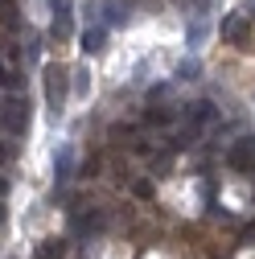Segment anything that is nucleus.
Masks as SVG:
<instances>
[{"label": "nucleus", "mask_w": 255, "mask_h": 259, "mask_svg": "<svg viewBox=\"0 0 255 259\" xmlns=\"http://www.w3.org/2000/svg\"><path fill=\"white\" fill-rule=\"evenodd\" d=\"M103 13H107V17H103V25H123V21H128V9L119 5V0H107Z\"/></svg>", "instance_id": "f8f14e48"}, {"label": "nucleus", "mask_w": 255, "mask_h": 259, "mask_svg": "<svg viewBox=\"0 0 255 259\" xmlns=\"http://www.w3.org/2000/svg\"><path fill=\"white\" fill-rule=\"evenodd\" d=\"M5 193H9V181H5V173H0V198H5Z\"/></svg>", "instance_id": "6ab92c4d"}, {"label": "nucleus", "mask_w": 255, "mask_h": 259, "mask_svg": "<svg viewBox=\"0 0 255 259\" xmlns=\"http://www.w3.org/2000/svg\"><path fill=\"white\" fill-rule=\"evenodd\" d=\"M87 78H91V70H87V66H82V70H74V87H78V91H87Z\"/></svg>", "instance_id": "f3484780"}, {"label": "nucleus", "mask_w": 255, "mask_h": 259, "mask_svg": "<svg viewBox=\"0 0 255 259\" xmlns=\"http://www.w3.org/2000/svg\"><path fill=\"white\" fill-rule=\"evenodd\" d=\"M222 41L227 46H247L251 41V17L247 13H227L222 17Z\"/></svg>", "instance_id": "39448f33"}, {"label": "nucleus", "mask_w": 255, "mask_h": 259, "mask_svg": "<svg viewBox=\"0 0 255 259\" xmlns=\"http://www.w3.org/2000/svg\"><path fill=\"white\" fill-rule=\"evenodd\" d=\"M50 33L54 41H70L74 37V5L70 0H50Z\"/></svg>", "instance_id": "7ed1b4c3"}, {"label": "nucleus", "mask_w": 255, "mask_h": 259, "mask_svg": "<svg viewBox=\"0 0 255 259\" xmlns=\"http://www.w3.org/2000/svg\"><path fill=\"white\" fill-rule=\"evenodd\" d=\"M144 123H148V127H169V123H173V111H169V107H152V111L144 115Z\"/></svg>", "instance_id": "ddd939ff"}, {"label": "nucleus", "mask_w": 255, "mask_h": 259, "mask_svg": "<svg viewBox=\"0 0 255 259\" xmlns=\"http://www.w3.org/2000/svg\"><path fill=\"white\" fill-rule=\"evenodd\" d=\"M132 193L136 198H152V181H132Z\"/></svg>", "instance_id": "2eb2a0df"}, {"label": "nucleus", "mask_w": 255, "mask_h": 259, "mask_svg": "<svg viewBox=\"0 0 255 259\" xmlns=\"http://www.w3.org/2000/svg\"><path fill=\"white\" fill-rule=\"evenodd\" d=\"M0 222H5V206H0Z\"/></svg>", "instance_id": "aec40b11"}, {"label": "nucleus", "mask_w": 255, "mask_h": 259, "mask_svg": "<svg viewBox=\"0 0 255 259\" xmlns=\"http://www.w3.org/2000/svg\"><path fill=\"white\" fill-rule=\"evenodd\" d=\"M243 13H247V17H255V0H247V5H243Z\"/></svg>", "instance_id": "a211bd4d"}, {"label": "nucleus", "mask_w": 255, "mask_h": 259, "mask_svg": "<svg viewBox=\"0 0 255 259\" xmlns=\"http://www.w3.org/2000/svg\"><path fill=\"white\" fill-rule=\"evenodd\" d=\"M17 87H21V66L0 54V91H17Z\"/></svg>", "instance_id": "0eeeda50"}, {"label": "nucleus", "mask_w": 255, "mask_h": 259, "mask_svg": "<svg viewBox=\"0 0 255 259\" xmlns=\"http://www.w3.org/2000/svg\"><path fill=\"white\" fill-rule=\"evenodd\" d=\"M198 70H202V66H198V62H194V58H185V62H181V66L173 70V78H177V82H194V78H198Z\"/></svg>", "instance_id": "4468645a"}, {"label": "nucleus", "mask_w": 255, "mask_h": 259, "mask_svg": "<svg viewBox=\"0 0 255 259\" xmlns=\"http://www.w3.org/2000/svg\"><path fill=\"white\" fill-rule=\"evenodd\" d=\"M0 25L13 29V33H21V9H17V0H0Z\"/></svg>", "instance_id": "6e6552de"}, {"label": "nucleus", "mask_w": 255, "mask_h": 259, "mask_svg": "<svg viewBox=\"0 0 255 259\" xmlns=\"http://www.w3.org/2000/svg\"><path fill=\"white\" fill-rule=\"evenodd\" d=\"M227 165H231L235 173L255 177V136H243V140H235V144L227 148Z\"/></svg>", "instance_id": "20e7f679"}, {"label": "nucleus", "mask_w": 255, "mask_h": 259, "mask_svg": "<svg viewBox=\"0 0 255 259\" xmlns=\"http://www.w3.org/2000/svg\"><path fill=\"white\" fill-rule=\"evenodd\" d=\"M202 41H206V17H194V25L185 29V46H189V50H198Z\"/></svg>", "instance_id": "9b49d317"}, {"label": "nucleus", "mask_w": 255, "mask_h": 259, "mask_svg": "<svg viewBox=\"0 0 255 259\" xmlns=\"http://www.w3.org/2000/svg\"><path fill=\"white\" fill-rule=\"evenodd\" d=\"M33 259H66V239H46V243H37Z\"/></svg>", "instance_id": "1a4fd4ad"}, {"label": "nucleus", "mask_w": 255, "mask_h": 259, "mask_svg": "<svg viewBox=\"0 0 255 259\" xmlns=\"http://www.w3.org/2000/svg\"><path fill=\"white\" fill-rule=\"evenodd\" d=\"M74 177V144H58V156H54V185L62 189Z\"/></svg>", "instance_id": "423d86ee"}, {"label": "nucleus", "mask_w": 255, "mask_h": 259, "mask_svg": "<svg viewBox=\"0 0 255 259\" xmlns=\"http://www.w3.org/2000/svg\"><path fill=\"white\" fill-rule=\"evenodd\" d=\"M0 127H5L9 136H25L29 132V99H21L17 91H9L5 103H0Z\"/></svg>", "instance_id": "f03ea898"}, {"label": "nucleus", "mask_w": 255, "mask_h": 259, "mask_svg": "<svg viewBox=\"0 0 255 259\" xmlns=\"http://www.w3.org/2000/svg\"><path fill=\"white\" fill-rule=\"evenodd\" d=\"M103 41H107V25H91L87 33H82V50H87V54H99Z\"/></svg>", "instance_id": "9d476101"}, {"label": "nucleus", "mask_w": 255, "mask_h": 259, "mask_svg": "<svg viewBox=\"0 0 255 259\" xmlns=\"http://www.w3.org/2000/svg\"><path fill=\"white\" fill-rule=\"evenodd\" d=\"M41 82H46V111L54 119L66 115V99H70V74L58 66V62H50V66L41 70Z\"/></svg>", "instance_id": "f257e3e1"}, {"label": "nucleus", "mask_w": 255, "mask_h": 259, "mask_svg": "<svg viewBox=\"0 0 255 259\" xmlns=\"http://www.w3.org/2000/svg\"><path fill=\"white\" fill-rule=\"evenodd\" d=\"M95 173H99V156H87L82 160V177H95Z\"/></svg>", "instance_id": "dca6fc26"}]
</instances>
